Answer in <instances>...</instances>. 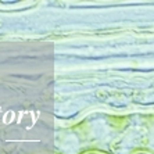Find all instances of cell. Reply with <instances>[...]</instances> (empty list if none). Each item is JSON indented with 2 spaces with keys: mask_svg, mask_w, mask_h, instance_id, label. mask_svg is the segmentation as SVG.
Here are the masks:
<instances>
[]
</instances>
